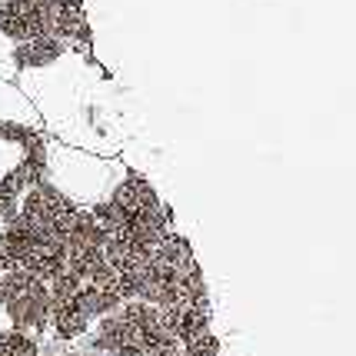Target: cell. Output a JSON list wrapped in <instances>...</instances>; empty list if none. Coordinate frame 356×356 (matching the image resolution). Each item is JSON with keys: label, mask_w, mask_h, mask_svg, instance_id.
I'll list each match as a JSON object with an SVG mask.
<instances>
[{"label": "cell", "mask_w": 356, "mask_h": 356, "mask_svg": "<svg viewBox=\"0 0 356 356\" xmlns=\"http://www.w3.org/2000/svg\"><path fill=\"white\" fill-rule=\"evenodd\" d=\"M50 286V330L60 340H77L97 320L127 303L120 277L113 273L104 253V230L93 210H80L67 230L63 270Z\"/></svg>", "instance_id": "6da1fadb"}, {"label": "cell", "mask_w": 356, "mask_h": 356, "mask_svg": "<svg viewBox=\"0 0 356 356\" xmlns=\"http://www.w3.org/2000/svg\"><path fill=\"white\" fill-rule=\"evenodd\" d=\"M74 213H77V207L57 186L40 180L17 203L14 217L3 227V247H7L10 270H24V273H33L44 283H50L63 270L67 230H70Z\"/></svg>", "instance_id": "7a4b0ae2"}, {"label": "cell", "mask_w": 356, "mask_h": 356, "mask_svg": "<svg viewBox=\"0 0 356 356\" xmlns=\"http://www.w3.org/2000/svg\"><path fill=\"white\" fill-rule=\"evenodd\" d=\"M93 350L107 356H184V340L167 307L127 300L97 320Z\"/></svg>", "instance_id": "3957f363"}, {"label": "cell", "mask_w": 356, "mask_h": 356, "mask_svg": "<svg viewBox=\"0 0 356 356\" xmlns=\"http://www.w3.org/2000/svg\"><path fill=\"white\" fill-rule=\"evenodd\" d=\"M130 300H143L154 307H197L207 300L203 270L193 257V250L180 233H170L163 243H156L147 260L140 264Z\"/></svg>", "instance_id": "277c9868"}, {"label": "cell", "mask_w": 356, "mask_h": 356, "mask_svg": "<svg viewBox=\"0 0 356 356\" xmlns=\"http://www.w3.org/2000/svg\"><path fill=\"white\" fill-rule=\"evenodd\" d=\"M0 33L14 40L57 37V40H87V14L80 0H0Z\"/></svg>", "instance_id": "5b68a950"}, {"label": "cell", "mask_w": 356, "mask_h": 356, "mask_svg": "<svg viewBox=\"0 0 356 356\" xmlns=\"http://www.w3.org/2000/svg\"><path fill=\"white\" fill-rule=\"evenodd\" d=\"M47 147L31 127L0 120V220H10L17 203L44 180Z\"/></svg>", "instance_id": "8992f818"}, {"label": "cell", "mask_w": 356, "mask_h": 356, "mask_svg": "<svg viewBox=\"0 0 356 356\" xmlns=\"http://www.w3.org/2000/svg\"><path fill=\"white\" fill-rule=\"evenodd\" d=\"M0 313L14 333L37 340L44 330H50V286L24 270L0 273Z\"/></svg>", "instance_id": "52a82bcc"}, {"label": "cell", "mask_w": 356, "mask_h": 356, "mask_svg": "<svg viewBox=\"0 0 356 356\" xmlns=\"http://www.w3.org/2000/svg\"><path fill=\"white\" fill-rule=\"evenodd\" d=\"M63 54V44L57 37H33V40H24L17 47V63L20 67H40V63H50L57 60Z\"/></svg>", "instance_id": "ba28073f"}, {"label": "cell", "mask_w": 356, "mask_h": 356, "mask_svg": "<svg viewBox=\"0 0 356 356\" xmlns=\"http://www.w3.org/2000/svg\"><path fill=\"white\" fill-rule=\"evenodd\" d=\"M0 356H40V346L33 337L14 333V330H0Z\"/></svg>", "instance_id": "9c48e42d"}, {"label": "cell", "mask_w": 356, "mask_h": 356, "mask_svg": "<svg viewBox=\"0 0 356 356\" xmlns=\"http://www.w3.org/2000/svg\"><path fill=\"white\" fill-rule=\"evenodd\" d=\"M67 356H90V353H67Z\"/></svg>", "instance_id": "30bf717a"}]
</instances>
